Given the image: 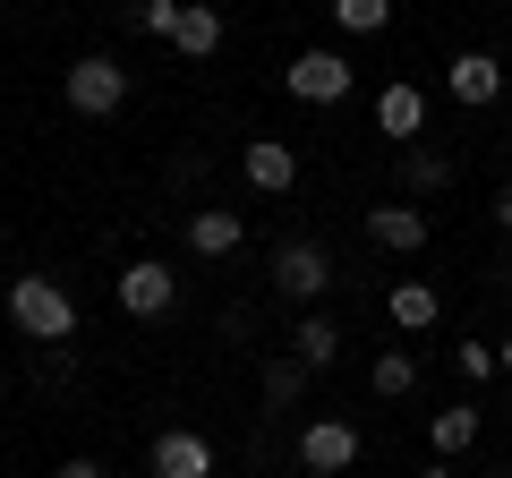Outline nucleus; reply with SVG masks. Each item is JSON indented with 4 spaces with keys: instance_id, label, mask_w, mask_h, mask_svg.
<instances>
[{
    "instance_id": "f257e3e1",
    "label": "nucleus",
    "mask_w": 512,
    "mask_h": 478,
    "mask_svg": "<svg viewBox=\"0 0 512 478\" xmlns=\"http://www.w3.org/2000/svg\"><path fill=\"white\" fill-rule=\"evenodd\" d=\"M9 325L26 342H77V299L60 291L52 274H18L9 282Z\"/></svg>"
},
{
    "instance_id": "f03ea898",
    "label": "nucleus",
    "mask_w": 512,
    "mask_h": 478,
    "mask_svg": "<svg viewBox=\"0 0 512 478\" xmlns=\"http://www.w3.org/2000/svg\"><path fill=\"white\" fill-rule=\"evenodd\" d=\"M60 94H69V111H86V120H111V111L128 103V69L111 52H86V60H69Z\"/></svg>"
},
{
    "instance_id": "7ed1b4c3",
    "label": "nucleus",
    "mask_w": 512,
    "mask_h": 478,
    "mask_svg": "<svg viewBox=\"0 0 512 478\" xmlns=\"http://www.w3.org/2000/svg\"><path fill=\"white\" fill-rule=\"evenodd\" d=\"M325 282H333V257L316 248V239H282V248H274V291L291 299V308L325 299Z\"/></svg>"
},
{
    "instance_id": "20e7f679",
    "label": "nucleus",
    "mask_w": 512,
    "mask_h": 478,
    "mask_svg": "<svg viewBox=\"0 0 512 478\" xmlns=\"http://www.w3.org/2000/svg\"><path fill=\"white\" fill-rule=\"evenodd\" d=\"M350 461H359V427H350V419L299 427V470H308V478H342Z\"/></svg>"
},
{
    "instance_id": "39448f33",
    "label": "nucleus",
    "mask_w": 512,
    "mask_h": 478,
    "mask_svg": "<svg viewBox=\"0 0 512 478\" xmlns=\"http://www.w3.org/2000/svg\"><path fill=\"white\" fill-rule=\"evenodd\" d=\"M171 299H180V274H171L163 257L120 265V308H128V316H171Z\"/></svg>"
},
{
    "instance_id": "423d86ee",
    "label": "nucleus",
    "mask_w": 512,
    "mask_h": 478,
    "mask_svg": "<svg viewBox=\"0 0 512 478\" xmlns=\"http://www.w3.org/2000/svg\"><path fill=\"white\" fill-rule=\"evenodd\" d=\"M146 470L154 478H214V444H205L197 427H163L154 453H146Z\"/></svg>"
},
{
    "instance_id": "0eeeda50",
    "label": "nucleus",
    "mask_w": 512,
    "mask_h": 478,
    "mask_svg": "<svg viewBox=\"0 0 512 478\" xmlns=\"http://www.w3.org/2000/svg\"><path fill=\"white\" fill-rule=\"evenodd\" d=\"M444 86H453V103L487 111L495 94H504V60H495V52H453V60H444Z\"/></svg>"
},
{
    "instance_id": "6e6552de",
    "label": "nucleus",
    "mask_w": 512,
    "mask_h": 478,
    "mask_svg": "<svg viewBox=\"0 0 512 478\" xmlns=\"http://www.w3.org/2000/svg\"><path fill=\"white\" fill-rule=\"evenodd\" d=\"M282 77H291L299 103H342V94H350V60L342 52H299Z\"/></svg>"
},
{
    "instance_id": "1a4fd4ad",
    "label": "nucleus",
    "mask_w": 512,
    "mask_h": 478,
    "mask_svg": "<svg viewBox=\"0 0 512 478\" xmlns=\"http://www.w3.org/2000/svg\"><path fill=\"white\" fill-rule=\"evenodd\" d=\"M239 171H248V188H265V197H282V188H299V146H282V137H248V154H239Z\"/></svg>"
},
{
    "instance_id": "9d476101",
    "label": "nucleus",
    "mask_w": 512,
    "mask_h": 478,
    "mask_svg": "<svg viewBox=\"0 0 512 478\" xmlns=\"http://www.w3.org/2000/svg\"><path fill=\"white\" fill-rule=\"evenodd\" d=\"M367 239H376L384 257L427 248V205H367Z\"/></svg>"
},
{
    "instance_id": "9b49d317",
    "label": "nucleus",
    "mask_w": 512,
    "mask_h": 478,
    "mask_svg": "<svg viewBox=\"0 0 512 478\" xmlns=\"http://www.w3.org/2000/svg\"><path fill=\"white\" fill-rule=\"evenodd\" d=\"M239 239H248V231H239L231 205H197V214H188V248H197V257L231 265V257H239Z\"/></svg>"
},
{
    "instance_id": "f8f14e48",
    "label": "nucleus",
    "mask_w": 512,
    "mask_h": 478,
    "mask_svg": "<svg viewBox=\"0 0 512 478\" xmlns=\"http://www.w3.org/2000/svg\"><path fill=\"white\" fill-rule=\"evenodd\" d=\"M478 402H444V410H427V444H436V461H453V453H470L478 444Z\"/></svg>"
},
{
    "instance_id": "ddd939ff",
    "label": "nucleus",
    "mask_w": 512,
    "mask_h": 478,
    "mask_svg": "<svg viewBox=\"0 0 512 478\" xmlns=\"http://www.w3.org/2000/svg\"><path fill=\"white\" fill-rule=\"evenodd\" d=\"M376 129H384V137H427V94L410 86V77L376 94Z\"/></svg>"
},
{
    "instance_id": "4468645a",
    "label": "nucleus",
    "mask_w": 512,
    "mask_h": 478,
    "mask_svg": "<svg viewBox=\"0 0 512 478\" xmlns=\"http://www.w3.org/2000/svg\"><path fill=\"white\" fill-rule=\"evenodd\" d=\"M291 359L299 368H333V359H342V325H333V316H299L291 325Z\"/></svg>"
},
{
    "instance_id": "2eb2a0df",
    "label": "nucleus",
    "mask_w": 512,
    "mask_h": 478,
    "mask_svg": "<svg viewBox=\"0 0 512 478\" xmlns=\"http://www.w3.org/2000/svg\"><path fill=\"white\" fill-rule=\"evenodd\" d=\"M436 316H444L436 282H393V325H402V333H427Z\"/></svg>"
},
{
    "instance_id": "dca6fc26",
    "label": "nucleus",
    "mask_w": 512,
    "mask_h": 478,
    "mask_svg": "<svg viewBox=\"0 0 512 478\" xmlns=\"http://www.w3.org/2000/svg\"><path fill=\"white\" fill-rule=\"evenodd\" d=\"M180 60H214L222 52V9H180Z\"/></svg>"
},
{
    "instance_id": "f3484780",
    "label": "nucleus",
    "mask_w": 512,
    "mask_h": 478,
    "mask_svg": "<svg viewBox=\"0 0 512 478\" xmlns=\"http://www.w3.org/2000/svg\"><path fill=\"white\" fill-rule=\"evenodd\" d=\"M402 180L419 188V197H436V188H453V163H444V154H427V146H410V154H402Z\"/></svg>"
},
{
    "instance_id": "a211bd4d",
    "label": "nucleus",
    "mask_w": 512,
    "mask_h": 478,
    "mask_svg": "<svg viewBox=\"0 0 512 478\" xmlns=\"http://www.w3.org/2000/svg\"><path fill=\"white\" fill-rule=\"evenodd\" d=\"M308 376H316V368H299V359H274V368H265V410H291L299 393H308Z\"/></svg>"
},
{
    "instance_id": "6ab92c4d",
    "label": "nucleus",
    "mask_w": 512,
    "mask_h": 478,
    "mask_svg": "<svg viewBox=\"0 0 512 478\" xmlns=\"http://www.w3.org/2000/svg\"><path fill=\"white\" fill-rule=\"evenodd\" d=\"M367 385H376L384 402H402V393L419 385V359H410V350H384V359H376V376H367Z\"/></svg>"
},
{
    "instance_id": "aec40b11",
    "label": "nucleus",
    "mask_w": 512,
    "mask_h": 478,
    "mask_svg": "<svg viewBox=\"0 0 512 478\" xmlns=\"http://www.w3.org/2000/svg\"><path fill=\"white\" fill-rule=\"evenodd\" d=\"M333 26H342V35H384L393 9H384V0H333Z\"/></svg>"
},
{
    "instance_id": "412c9836",
    "label": "nucleus",
    "mask_w": 512,
    "mask_h": 478,
    "mask_svg": "<svg viewBox=\"0 0 512 478\" xmlns=\"http://www.w3.org/2000/svg\"><path fill=\"white\" fill-rule=\"evenodd\" d=\"M120 26H128V35H180V0H137Z\"/></svg>"
},
{
    "instance_id": "4be33fe9",
    "label": "nucleus",
    "mask_w": 512,
    "mask_h": 478,
    "mask_svg": "<svg viewBox=\"0 0 512 478\" xmlns=\"http://www.w3.org/2000/svg\"><path fill=\"white\" fill-rule=\"evenodd\" d=\"M453 368L470 376V385H495V342H461V350H453Z\"/></svg>"
},
{
    "instance_id": "5701e85b",
    "label": "nucleus",
    "mask_w": 512,
    "mask_h": 478,
    "mask_svg": "<svg viewBox=\"0 0 512 478\" xmlns=\"http://www.w3.org/2000/svg\"><path fill=\"white\" fill-rule=\"evenodd\" d=\"M495 231H512V180L495 188Z\"/></svg>"
},
{
    "instance_id": "b1692460",
    "label": "nucleus",
    "mask_w": 512,
    "mask_h": 478,
    "mask_svg": "<svg viewBox=\"0 0 512 478\" xmlns=\"http://www.w3.org/2000/svg\"><path fill=\"white\" fill-rule=\"evenodd\" d=\"M52 478H103V461H60Z\"/></svg>"
},
{
    "instance_id": "393cba45",
    "label": "nucleus",
    "mask_w": 512,
    "mask_h": 478,
    "mask_svg": "<svg viewBox=\"0 0 512 478\" xmlns=\"http://www.w3.org/2000/svg\"><path fill=\"white\" fill-rule=\"evenodd\" d=\"M495 368H504V376H512V333H504V342H495Z\"/></svg>"
},
{
    "instance_id": "a878e982",
    "label": "nucleus",
    "mask_w": 512,
    "mask_h": 478,
    "mask_svg": "<svg viewBox=\"0 0 512 478\" xmlns=\"http://www.w3.org/2000/svg\"><path fill=\"white\" fill-rule=\"evenodd\" d=\"M419 478H461V470H453V461H427V470H419Z\"/></svg>"
},
{
    "instance_id": "bb28decb",
    "label": "nucleus",
    "mask_w": 512,
    "mask_h": 478,
    "mask_svg": "<svg viewBox=\"0 0 512 478\" xmlns=\"http://www.w3.org/2000/svg\"><path fill=\"white\" fill-rule=\"evenodd\" d=\"M504 291H512V248H504Z\"/></svg>"
}]
</instances>
